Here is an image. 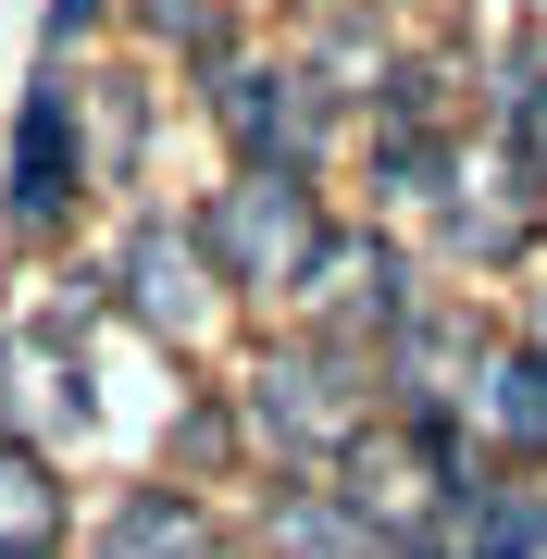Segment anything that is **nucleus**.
<instances>
[{
  "mask_svg": "<svg viewBox=\"0 0 547 559\" xmlns=\"http://www.w3.org/2000/svg\"><path fill=\"white\" fill-rule=\"evenodd\" d=\"M249 436H262L274 460H348L373 436V360L361 348H324V336H286L249 360Z\"/></svg>",
  "mask_w": 547,
  "mask_h": 559,
  "instance_id": "f257e3e1",
  "label": "nucleus"
},
{
  "mask_svg": "<svg viewBox=\"0 0 547 559\" xmlns=\"http://www.w3.org/2000/svg\"><path fill=\"white\" fill-rule=\"evenodd\" d=\"M112 299H124V323H150V336H200V311H212V261H200V237L187 224H163V212H138L124 224V249H112Z\"/></svg>",
  "mask_w": 547,
  "mask_h": 559,
  "instance_id": "423d86ee",
  "label": "nucleus"
},
{
  "mask_svg": "<svg viewBox=\"0 0 547 559\" xmlns=\"http://www.w3.org/2000/svg\"><path fill=\"white\" fill-rule=\"evenodd\" d=\"M274 559H399V547H385L336 485H299V498H274Z\"/></svg>",
  "mask_w": 547,
  "mask_h": 559,
  "instance_id": "1a4fd4ad",
  "label": "nucleus"
},
{
  "mask_svg": "<svg viewBox=\"0 0 547 559\" xmlns=\"http://www.w3.org/2000/svg\"><path fill=\"white\" fill-rule=\"evenodd\" d=\"M150 25H163V38H187V50H212V0H138Z\"/></svg>",
  "mask_w": 547,
  "mask_h": 559,
  "instance_id": "ddd939ff",
  "label": "nucleus"
},
{
  "mask_svg": "<svg viewBox=\"0 0 547 559\" xmlns=\"http://www.w3.org/2000/svg\"><path fill=\"white\" fill-rule=\"evenodd\" d=\"M212 124L224 150H237V175H311L336 138L324 87L299 75V62H212Z\"/></svg>",
  "mask_w": 547,
  "mask_h": 559,
  "instance_id": "7ed1b4c3",
  "label": "nucleus"
},
{
  "mask_svg": "<svg viewBox=\"0 0 547 559\" xmlns=\"http://www.w3.org/2000/svg\"><path fill=\"white\" fill-rule=\"evenodd\" d=\"M448 522H461V559H535V510L510 498V485H473Z\"/></svg>",
  "mask_w": 547,
  "mask_h": 559,
  "instance_id": "f8f14e48",
  "label": "nucleus"
},
{
  "mask_svg": "<svg viewBox=\"0 0 547 559\" xmlns=\"http://www.w3.org/2000/svg\"><path fill=\"white\" fill-rule=\"evenodd\" d=\"M87 559H224V522L187 485H124L100 510V535H87Z\"/></svg>",
  "mask_w": 547,
  "mask_h": 559,
  "instance_id": "0eeeda50",
  "label": "nucleus"
},
{
  "mask_svg": "<svg viewBox=\"0 0 547 559\" xmlns=\"http://www.w3.org/2000/svg\"><path fill=\"white\" fill-rule=\"evenodd\" d=\"M299 311H311V336H324V348L399 336V323H411V261L385 249V237H324V249H311V274H299Z\"/></svg>",
  "mask_w": 547,
  "mask_h": 559,
  "instance_id": "20e7f679",
  "label": "nucleus"
},
{
  "mask_svg": "<svg viewBox=\"0 0 547 559\" xmlns=\"http://www.w3.org/2000/svg\"><path fill=\"white\" fill-rule=\"evenodd\" d=\"M498 150H510V175L547 200V38H523L510 75H498Z\"/></svg>",
  "mask_w": 547,
  "mask_h": 559,
  "instance_id": "9b49d317",
  "label": "nucleus"
},
{
  "mask_svg": "<svg viewBox=\"0 0 547 559\" xmlns=\"http://www.w3.org/2000/svg\"><path fill=\"white\" fill-rule=\"evenodd\" d=\"M87 200V138H75V100L38 75L13 112V187H0V212H13V237H50V224H75Z\"/></svg>",
  "mask_w": 547,
  "mask_h": 559,
  "instance_id": "39448f33",
  "label": "nucleus"
},
{
  "mask_svg": "<svg viewBox=\"0 0 547 559\" xmlns=\"http://www.w3.org/2000/svg\"><path fill=\"white\" fill-rule=\"evenodd\" d=\"M461 423H486L510 460H547V348H498L486 336V373H473Z\"/></svg>",
  "mask_w": 547,
  "mask_h": 559,
  "instance_id": "6e6552de",
  "label": "nucleus"
},
{
  "mask_svg": "<svg viewBox=\"0 0 547 559\" xmlns=\"http://www.w3.org/2000/svg\"><path fill=\"white\" fill-rule=\"evenodd\" d=\"M87 13H100V0H50V38H75V25H87Z\"/></svg>",
  "mask_w": 547,
  "mask_h": 559,
  "instance_id": "4468645a",
  "label": "nucleus"
},
{
  "mask_svg": "<svg viewBox=\"0 0 547 559\" xmlns=\"http://www.w3.org/2000/svg\"><path fill=\"white\" fill-rule=\"evenodd\" d=\"M212 261V286H249V299H299V274H311V249L336 237L324 200H311V175H237V187H212V212L187 224Z\"/></svg>",
  "mask_w": 547,
  "mask_h": 559,
  "instance_id": "f03ea898",
  "label": "nucleus"
},
{
  "mask_svg": "<svg viewBox=\"0 0 547 559\" xmlns=\"http://www.w3.org/2000/svg\"><path fill=\"white\" fill-rule=\"evenodd\" d=\"M0 559H62V485L13 436H0Z\"/></svg>",
  "mask_w": 547,
  "mask_h": 559,
  "instance_id": "9d476101",
  "label": "nucleus"
}]
</instances>
